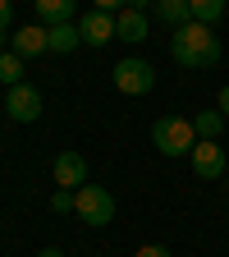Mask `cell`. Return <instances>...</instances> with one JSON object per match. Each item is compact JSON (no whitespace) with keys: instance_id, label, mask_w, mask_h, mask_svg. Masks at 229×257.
Listing matches in <instances>:
<instances>
[{"instance_id":"obj_9","label":"cell","mask_w":229,"mask_h":257,"mask_svg":"<svg viewBox=\"0 0 229 257\" xmlns=\"http://www.w3.org/2000/svg\"><path fill=\"white\" fill-rule=\"evenodd\" d=\"M115 37L128 42V46L147 42V37H151V19H147L142 10H119V14H115Z\"/></svg>"},{"instance_id":"obj_20","label":"cell","mask_w":229,"mask_h":257,"mask_svg":"<svg viewBox=\"0 0 229 257\" xmlns=\"http://www.w3.org/2000/svg\"><path fill=\"white\" fill-rule=\"evenodd\" d=\"M128 0H92V10H106V14H115V10H124Z\"/></svg>"},{"instance_id":"obj_1","label":"cell","mask_w":229,"mask_h":257,"mask_svg":"<svg viewBox=\"0 0 229 257\" xmlns=\"http://www.w3.org/2000/svg\"><path fill=\"white\" fill-rule=\"evenodd\" d=\"M170 60L183 64V69H211V64L220 60V37L215 28L206 23H183L170 32Z\"/></svg>"},{"instance_id":"obj_5","label":"cell","mask_w":229,"mask_h":257,"mask_svg":"<svg viewBox=\"0 0 229 257\" xmlns=\"http://www.w3.org/2000/svg\"><path fill=\"white\" fill-rule=\"evenodd\" d=\"M5 110H10V119H14V124H32V119H42V92L32 87V83L10 87V96H5Z\"/></svg>"},{"instance_id":"obj_4","label":"cell","mask_w":229,"mask_h":257,"mask_svg":"<svg viewBox=\"0 0 229 257\" xmlns=\"http://www.w3.org/2000/svg\"><path fill=\"white\" fill-rule=\"evenodd\" d=\"M110 74H115V87H119L124 96H147V92L156 87V69H151V60H138V55H124Z\"/></svg>"},{"instance_id":"obj_19","label":"cell","mask_w":229,"mask_h":257,"mask_svg":"<svg viewBox=\"0 0 229 257\" xmlns=\"http://www.w3.org/2000/svg\"><path fill=\"white\" fill-rule=\"evenodd\" d=\"M133 257H174V252H170L165 243H142V248H138Z\"/></svg>"},{"instance_id":"obj_11","label":"cell","mask_w":229,"mask_h":257,"mask_svg":"<svg viewBox=\"0 0 229 257\" xmlns=\"http://www.w3.org/2000/svg\"><path fill=\"white\" fill-rule=\"evenodd\" d=\"M151 14H156V23H165L170 32L183 28V23H192V5H188V0H151Z\"/></svg>"},{"instance_id":"obj_14","label":"cell","mask_w":229,"mask_h":257,"mask_svg":"<svg viewBox=\"0 0 229 257\" xmlns=\"http://www.w3.org/2000/svg\"><path fill=\"white\" fill-rule=\"evenodd\" d=\"M224 115L220 110H197L192 115V128H197V138H206V143H220V134H224Z\"/></svg>"},{"instance_id":"obj_22","label":"cell","mask_w":229,"mask_h":257,"mask_svg":"<svg viewBox=\"0 0 229 257\" xmlns=\"http://www.w3.org/2000/svg\"><path fill=\"white\" fill-rule=\"evenodd\" d=\"M147 5H151V0H128L124 10H142V14H147Z\"/></svg>"},{"instance_id":"obj_16","label":"cell","mask_w":229,"mask_h":257,"mask_svg":"<svg viewBox=\"0 0 229 257\" xmlns=\"http://www.w3.org/2000/svg\"><path fill=\"white\" fill-rule=\"evenodd\" d=\"M0 83H5V87H19L23 83V60L10 51V55H0Z\"/></svg>"},{"instance_id":"obj_17","label":"cell","mask_w":229,"mask_h":257,"mask_svg":"<svg viewBox=\"0 0 229 257\" xmlns=\"http://www.w3.org/2000/svg\"><path fill=\"white\" fill-rule=\"evenodd\" d=\"M51 211H55V216L74 211V193H69V188H55V193H51Z\"/></svg>"},{"instance_id":"obj_3","label":"cell","mask_w":229,"mask_h":257,"mask_svg":"<svg viewBox=\"0 0 229 257\" xmlns=\"http://www.w3.org/2000/svg\"><path fill=\"white\" fill-rule=\"evenodd\" d=\"M74 216H83L92 230H101V225L115 220V193L101 188V184H83L74 193Z\"/></svg>"},{"instance_id":"obj_2","label":"cell","mask_w":229,"mask_h":257,"mask_svg":"<svg viewBox=\"0 0 229 257\" xmlns=\"http://www.w3.org/2000/svg\"><path fill=\"white\" fill-rule=\"evenodd\" d=\"M151 143L160 156H192V147H197V128H192L188 115H160L151 124Z\"/></svg>"},{"instance_id":"obj_12","label":"cell","mask_w":229,"mask_h":257,"mask_svg":"<svg viewBox=\"0 0 229 257\" xmlns=\"http://www.w3.org/2000/svg\"><path fill=\"white\" fill-rule=\"evenodd\" d=\"M32 5H37V19H42V28L74 23V14H78V0H32Z\"/></svg>"},{"instance_id":"obj_13","label":"cell","mask_w":229,"mask_h":257,"mask_svg":"<svg viewBox=\"0 0 229 257\" xmlns=\"http://www.w3.org/2000/svg\"><path fill=\"white\" fill-rule=\"evenodd\" d=\"M46 46H51L55 55H69V51H78V46H83V32H78V23H55V28H46Z\"/></svg>"},{"instance_id":"obj_21","label":"cell","mask_w":229,"mask_h":257,"mask_svg":"<svg viewBox=\"0 0 229 257\" xmlns=\"http://www.w3.org/2000/svg\"><path fill=\"white\" fill-rule=\"evenodd\" d=\"M220 115H224V119H229V83H224V87H220Z\"/></svg>"},{"instance_id":"obj_18","label":"cell","mask_w":229,"mask_h":257,"mask_svg":"<svg viewBox=\"0 0 229 257\" xmlns=\"http://www.w3.org/2000/svg\"><path fill=\"white\" fill-rule=\"evenodd\" d=\"M5 37H14V5L0 0V42H5Z\"/></svg>"},{"instance_id":"obj_8","label":"cell","mask_w":229,"mask_h":257,"mask_svg":"<svg viewBox=\"0 0 229 257\" xmlns=\"http://www.w3.org/2000/svg\"><path fill=\"white\" fill-rule=\"evenodd\" d=\"M78 32H83V46H106V42H115V14H106V10H87L83 19H78Z\"/></svg>"},{"instance_id":"obj_23","label":"cell","mask_w":229,"mask_h":257,"mask_svg":"<svg viewBox=\"0 0 229 257\" xmlns=\"http://www.w3.org/2000/svg\"><path fill=\"white\" fill-rule=\"evenodd\" d=\"M37 257H64V252H60V248H42Z\"/></svg>"},{"instance_id":"obj_7","label":"cell","mask_w":229,"mask_h":257,"mask_svg":"<svg viewBox=\"0 0 229 257\" xmlns=\"http://www.w3.org/2000/svg\"><path fill=\"white\" fill-rule=\"evenodd\" d=\"M192 170H197V179H220L224 170H229V156H224V147L220 143H206V138H197V147H192Z\"/></svg>"},{"instance_id":"obj_10","label":"cell","mask_w":229,"mask_h":257,"mask_svg":"<svg viewBox=\"0 0 229 257\" xmlns=\"http://www.w3.org/2000/svg\"><path fill=\"white\" fill-rule=\"evenodd\" d=\"M10 51H14L19 60L46 55V51H51V46H46V28H37V23H32V28H19L14 37H10Z\"/></svg>"},{"instance_id":"obj_15","label":"cell","mask_w":229,"mask_h":257,"mask_svg":"<svg viewBox=\"0 0 229 257\" xmlns=\"http://www.w3.org/2000/svg\"><path fill=\"white\" fill-rule=\"evenodd\" d=\"M188 5H192V23H206V28H215L229 10L224 0H188Z\"/></svg>"},{"instance_id":"obj_6","label":"cell","mask_w":229,"mask_h":257,"mask_svg":"<svg viewBox=\"0 0 229 257\" xmlns=\"http://www.w3.org/2000/svg\"><path fill=\"white\" fill-rule=\"evenodd\" d=\"M55 188H69V193H78L83 184H92L87 179V161H83V152H55Z\"/></svg>"}]
</instances>
